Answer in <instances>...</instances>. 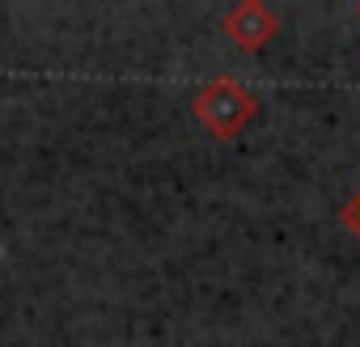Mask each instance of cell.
<instances>
[{"instance_id":"2","label":"cell","mask_w":360,"mask_h":347,"mask_svg":"<svg viewBox=\"0 0 360 347\" xmlns=\"http://www.w3.org/2000/svg\"><path fill=\"white\" fill-rule=\"evenodd\" d=\"M276 30H280V18L263 5V0H238L221 22V34L238 51H263L276 39Z\"/></svg>"},{"instance_id":"3","label":"cell","mask_w":360,"mask_h":347,"mask_svg":"<svg viewBox=\"0 0 360 347\" xmlns=\"http://www.w3.org/2000/svg\"><path fill=\"white\" fill-rule=\"evenodd\" d=\"M339 221H343V225H347V229L360 237V191H356V195H352V199L339 208Z\"/></svg>"},{"instance_id":"4","label":"cell","mask_w":360,"mask_h":347,"mask_svg":"<svg viewBox=\"0 0 360 347\" xmlns=\"http://www.w3.org/2000/svg\"><path fill=\"white\" fill-rule=\"evenodd\" d=\"M356 22H360V0H356Z\"/></svg>"},{"instance_id":"1","label":"cell","mask_w":360,"mask_h":347,"mask_svg":"<svg viewBox=\"0 0 360 347\" xmlns=\"http://www.w3.org/2000/svg\"><path fill=\"white\" fill-rule=\"evenodd\" d=\"M255 110H259V98H255V89H246L242 81H233V77H212L208 85H200L195 89V98H191V114H195V123H204V131L212 136V140H238L242 131H246V123L255 119Z\"/></svg>"}]
</instances>
